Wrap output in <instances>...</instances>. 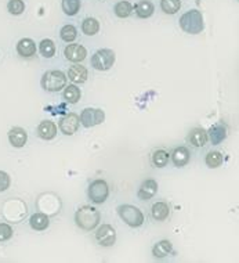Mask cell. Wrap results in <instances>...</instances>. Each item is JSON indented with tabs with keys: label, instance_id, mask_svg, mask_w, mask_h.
Wrapping results in <instances>:
<instances>
[{
	"label": "cell",
	"instance_id": "6da1fadb",
	"mask_svg": "<svg viewBox=\"0 0 239 263\" xmlns=\"http://www.w3.org/2000/svg\"><path fill=\"white\" fill-rule=\"evenodd\" d=\"M101 215L94 206L83 205L80 206L76 213H75V222L78 225L79 229H82L84 232H91L100 225Z\"/></svg>",
	"mask_w": 239,
	"mask_h": 263
},
{
	"label": "cell",
	"instance_id": "7a4b0ae2",
	"mask_svg": "<svg viewBox=\"0 0 239 263\" xmlns=\"http://www.w3.org/2000/svg\"><path fill=\"white\" fill-rule=\"evenodd\" d=\"M180 26L184 32L189 35H198L203 31L205 22H203L202 13L199 10H189L185 14H182L180 18Z\"/></svg>",
	"mask_w": 239,
	"mask_h": 263
},
{
	"label": "cell",
	"instance_id": "3957f363",
	"mask_svg": "<svg viewBox=\"0 0 239 263\" xmlns=\"http://www.w3.org/2000/svg\"><path fill=\"white\" fill-rule=\"evenodd\" d=\"M40 83L46 92H60L67 86V75L63 71H47L43 74Z\"/></svg>",
	"mask_w": 239,
	"mask_h": 263
},
{
	"label": "cell",
	"instance_id": "277c9868",
	"mask_svg": "<svg viewBox=\"0 0 239 263\" xmlns=\"http://www.w3.org/2000/svg\"><path fill=\"white\" fill-rule=\"evenodd\" d=\"M118 215L127 226L140 227L144 223V213L134 205H120L118 206Z\"/></svg>",
	"mask_w": 239,
	"mask_h": 263
},
{
	"label": "cell",
	"instance_id": "5b68a950",
	"mask_svg": "<svg viewBox=\"0 0 239 263\" xmlns=\"http://www.w3.org/2000/svg\"><path fill=\"white\" fill-rule=\"evenodd\" d=\"M116 56L111 49H100L91 57V67L97 71H108L115 64Z\"/></svg>",
	"mask_w": 239,
	"mask_h": 263
},
{
	"label": "cell",
	"instance_id": "8992f818",
	"mask_svg": "<svg viewBox=\"0 0 239 263\" xmlns=\"http://www.w3.org/2000/svg\"><path fill=\"white\" fill-rule=\"evenodd\" d=\"M88 200L94 204H104L109 197L108 183L103 179L93 180L87 189Z\"/></svg>",
	"mask_w": 239,
	"mask_h": 263
},
{
	"label": "cell",
	"instance_id": "52a82bcc",
	"mask_svg": "<svg viewBox=\"0 0 239 263\" xmlns=\"http://www.w3.org/2000/svg\"><path fill=\"white\" fill-rule=\"evenodd\" d=\"M79 119L84 127H93L105 121V112L103 110H99V108L90 107V108H84L82 111Z\"/></svg>",
	"mask_w": 239,
	"mask_h": 263
},
{
	"label": "cell",
	"instance_id": "ba28073f",
	"mask_svg": "<svg viewBox=\"0 0 239 263\" xmlns=\"http://www.w3.org/2000/svg\"><path fill=\"white\" fill-rule=\"evenodd\" d=\"M79 123H80V119H79L78 114L69 112V114H67V115L60 119L58 129L63 132L65 136H72V135H75L78 132Z\"/></svg>",
	"mask_w": 239,
	"mask_h": 263
},
{
	"label": "cell",
	"instance_id": "9c48e42d",
	"mask_svg": "<svg viewBox=\"0 0 239 263\" xmlns=\"http://www.w3.org/2000/svg\"><path fill=\"white\" fill-rule=\"evenodd\" d=\"M95 240L103 247H112L116 242V232L111 225H101L95 230Z\"/></svg>",
	"mask_w": 239,
	"mask_h": 263
},
{
	"label": "cell",
	"instance_id": "30bf717a",
	"mask_svg": "<svg viewBox=\"0 0 239 263\" xmlns=\"http://www.w3.org/2000/svg\"><path fill=\"white\" fill-rule=\"evenodd\" d=\"M64 56L71 63H80L87 56V50L82 45L72 43V45H68L67 48L64 49Z\"/></svg>",
	"mask_w": 239,
	"mask_h": 263
},
{
	"label": "cell",
	"instance_id": "8fae6325",
	"mask_svg": "<svg viewBox=\"0 0 239 263\" xmlns=\"http://www.w3.org/2000/svg\"><path fill=\"white\" fill-rule=\"evenodd\" d=\"M208 137L214 146L223 143L227 139V126L224 125L223 122H218V123H216V125H213V126L209 129Z\"/></svg>",
	"mask_w": 239,
	"mask_h": 263
},
{
	"label": "cell",
	"instance_id": "7c38bea8",
	"mask_svg": "<svg viewBox=\"0 0 239 263\" xmlns=\"http://www.w3.org/2000/svg\"><path fill=\"white\" fill-rule=\"evenodd\" d=\"M9 142L13 147L21 148L24 147L28 142V133H26L25 129L22 127H13L10 132H9Z\"/></svg>",
	"mask_w": 239,
	"mask_h": 263
},
{
	"label": "cell",
	"instance_id": "4fadbf2b",
	"mask_svg": "<svg viewBox=\"0 0 239 263\" xmlns=\"http://www.w3.org/2000/svg\"><path fill=\"white\" fill-rule=\"evenodd\" d=\"M156 193H158V183H156V180L148 179L146 182H142L140 189H138V193H137V197L142 201H148L151 200Z\"/></svg>",
	"mask_w": 239,
	"mask_h": 263
},
{
	"label": "cell",
	"instance_id": "5bb4252c",
	"mask_svg": "<svg viewBox=\"0 0 239 263\" xmlns=\"http://www.w3.org/2000/svg\"><path fill=\"white\" fill-rule=\"evenodd\" d=\"M88 72L86 67L80 64H75L71 68L68 69V79L72 80L73 83H84L87 80Z\"/></svg>",
	"mask_w": 239,
	"mask_h": 263
},
{
	"label": "cell",
	"instance_id": "9a60e30c",
	"mask_svg": "<svg viewBox=\"0 0 239 263\" xmlns=\"http://www.w3.org/2000/svg\"><path fill=\"white\" fill-rule=\"evenodd\" d=\"M37 136L43 140H53L57 136V125L52 121H43L37 126Z\"/></svg>",
	"mask_w": 239,
	"mask_h": 263
},
{
	"label": "cell",
	"instance_id": "2e32d148",
	"mask_svg": "<svg viewBox=\"0 0 239 263\" xmlns=\"http://www.w3.org/2000/svg\"><path fill=\"white\" fill-rule=\"evenodd\" d=\"M208 140V132L203 127H194L188 135V142L191 143L194 147H203V146H206Z\"/></svg>",
	"mask_w": 239,
	"mask_h": 263
},
{
	"label": "cell",
	"instance_id": "e0dca14e",
	"mask_svg": "<svg viewBox=\"0 0 239 263\" xmlns=\"http://www.w3.org/2000/svg\"><path fill=\"white\" fill-rule=\"evenodd\" d=\"M172 155V161L174 163V166L177 168H182L185 166L188 162H189V158H191V153L187 147H177L173 150V153L170 154Z\"/></svg>",
	"mask_w": 239,
	"mask_h": 263
},
{
	"label": "cell",
	"instance_id": "ac0fdd59",
	"mask_svg": "<svg viewBox=\"0 0 239 263\" xmlns=\"http://www.w3.org/2000/svg\"><path fill=\"white\" fill-rule=\"evenodd\" d=\"M17 53L21 57H32L36 53V45L29 37H24V39H21L20 42L17 43Z\"/></svg>",
	"mask_w": 239,
	"mask_h": 263
},
{
	"label": "cell",
	"instance_id": "d6986e66",
	"mask_svg": "<svg viewBox=\"0 0 239 263\" xmlns=\"http://www.w3.org/2000/svg\"><path fill=\"white\" fill-rule=\"evenodd\" d=\"M170 215V208L167 205L166 202H155L151 208V216L152 219L156 222H163L166 221L167 217Z\"/></svg>",
	"mask_w": 239,
	"mask_h": 263
},
{
	"label": "cell",
	"instance_id": "ffe728a7",
	"mask_svg": "<svg viewBox=\"0 0 239 263\" xmlns=\"http://www.w3.org/2000/svg\"><path fill=\"white\" fill-rule=\"evenodd\" d=\"M29 225H31L33 230L43 232V230H46L47 227L50 226V219L44 213H33L31 216V219H29Z\"/></svg>",
	"mask_w": 239,
	"mask_h": 263
},
{
	"label": "cell",
	"instance_id": "44dd1931",
	"mask_svg": "<svg viewBox=\"0 0 239 263\" xmlns=\"http://www.w3.org/2000/svg\"><path fill=\"white\" fill-rule=\"evenodd\" d=\"M135 14L140 18H150L155 11V6L152 5V2L150 0H141L134 6Z\"/></svg>",
	"mask_w": 239,
	"mask_h": 263
},
{
	"label": "cell",
	"instance_id": "7402d4cb",
	"mask_svg": "<svg viewBox=\"0 0 239 263\" xmlns=\"http://www.w3.org/2000/svg\"><path fill=\"white\" fill-rule=\"evenodd\" d=\"M170 154L163 148H158L151 154V163L155 168H165L169 162Z\"/></svg>",
	"mask_w": 239,
	"mask_h": 263
},
{
	"label": "cell",
	"instance_id": "603a6c76",
	"mask_svg": "<svg viewBox=\"0 0 239 263\" xmlns=\"http://www.w3.org/2000/svg\"><path fill=\"white\" fill-rule=\"evenodd\" d=\"M172 251V242L169 241V240H162V241H159L158 244L154 245V248H152V255H154L155 258H165V256H167Z\"/></svg>",
	"mask_w": 239,
	"mask_h": 263
},
{
	"label": "cell",
	"instance_id": "cb8c5ba5",
	"mask_svg": "<svg viewBox=\"0 0 239 263\" xmlns=\"http://www.w3.org/2000/svg\"><path fill=\"white\" fill-rule=\"evenodd\" d=\"M80 89H79L78 86H75V84H68L64 87V93H63V97L64 100L69 103V104H76L79 100H80Z\"/></svg>",
	"mask_w": 239,
	"mask_h": 263
},
{
	"label": "cell",
	"instance_id": "d4e9b609",
	"mask_svg": "<svg viewBox=\"0 0 239 263\" xmlns=\"http://www.w3.org/2000/svg\"><path fill=\"white\" fill-rule=\"evenodd\" d=\"M100 31V22L93 18V17H88L84 18L82 22V32L87 36H94L95 33H99Z\"/></svg>",
	"mask_w": 239,
	"mask_h": 263
},
{
	"label": "cell",
	"instance_id": "484cf974",
	"mask_svg": "<svg viewBox=\"0 0 239 263\" xmlns=\"http://www.w3.org/2000/svg\"><path fill=\"white\" fill-rule=\"evenodd\" d=\"M133 10H134V7L127 0H122L119 3H116L114 7L115 14H116V17H119V18H127L133 13Z\"/></svg>",
	"mask_w": 239,
	"mask_h": 263
},
{
	"label": "cell",
	"instance_id": "4316f807",
	"mask_svg": "<svg viewBox=\"0 0 239 263\" xmlns=\"http://www.w3.org/2000/svg\"><path fill=\"white\" fill-rule=\"evenodd\" d=\"M39 52L44 58H52L56 56V45L52 39H43L39 43Z\"/></svg>",
	"mask_w": 239,
	"mask_h": 263
},
{
	"label": "cell",
	"instance_id": "83f0119b",
	"mask_svg": "<svg viewBox=\"0 0 239 263\" xmlns=\"http://www.w3.org/2000/svg\"><path fill=\"white\" fill-rule=\"evenodd\" d=\"M205 162H206V165H208L209 168H218V166H221L224 162L223 154L220 153V151H210V153H208L206 158H205Z\"/></svg>",
	"mask_w": 239,
	"mask_h": 263
},
{
	"label": "cell",
	"instance_id": "f1b7e54d",
	"mask_svg": "<svg viewBox=\"0 0 239 263\" xmlns=\"http://www.w3.org/2000/svg\"><path fill=\"white\" fill-rule=\"evenodd\" d=\"M60 36H61V39H63L64 42L71 43L78 37V29H76L73 25H65L61 28V31H60Z\"/></svg>",
	"mask_w": 239,
	"mask_h": 263
},
{
	"label": "cell",
	"instance_id": "f546056e",
	"mask_svg": "<svg viewBox=\"0 0 239 263\" xmlns=\"http://www.w3.org/2000/svg\"><path fill=\"white\" fill-rule=\"evenodd\" d=\"M63 10L67 16H76L80 9V0H63Z\"/></svg>",
	"mask_w": 239,
	"mask_h": 263
},
{
	"label": "cell",
	"instance_id": "4dcf8cb0",
	"mask_svg": "<svg viewBox=\"0 0 239 263\" xmlns=\"http://www.w3.org/2000/svg\"><path fill=\"white\" fill-rule=\"evenodd\" d=\"M181 7L180 0H161V9L166 14H176Z\"/></svg>",
	"mask_w": 239,
	"mask_h": 263
},
{
	"label": "cell",
	"instance_id": "1f68e13d",
	"mask_svg": "<svg viewBox=\"0 0 239 263\" xmlns=\"http://www.w3.org/2000/svg\"><path fill=\"white\" fill-rule=\"evenodd\" d=\"M7 10L13 16H20L25 10V3L22 0H9L7 3Z\"/></svg>",
	"mask_w": 239,
	"mask_h": 263
},
{
	"label": "cell",
	"instance_id": "d6a6232c",
	"mask_svg": "<svg viewBox=\"0 0 239 263\" xmlns=\"http://www.w3.org/2000/svg\"><path fill=\"white\" fill-rule=\"evenodd\" d=\"M13 237V227L7 223H0V242L7 241Z\"/></svg>",
	"mask_w": 239,
	"mask_h": 263
},
{
	"label": "cell",
	"instance_id": "836d02e7",
	"mask_svg": "<svg viewBox=\"0 0 239 263\" xmlns=\"http://www.w3.org/2000/svg\"><path fill=\"white\" fill-rule=\"evenodd\" d=\"M11 179L9 173H6L3 170H0V193H3L7 189H10Z\"/></svg>",
	"mask_w": 239,
	"mask_h": 263
}]
</instances>
